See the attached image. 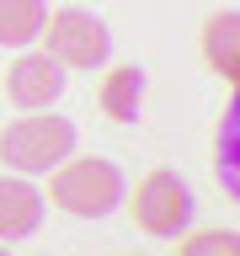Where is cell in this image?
<instances>
[{
	"label": "cell",
	"mask_w": 240,
	"mask_h": 256,
	"mask_svg": "<svg viewBox=\"0 0 240 256\" xmlns=\"http://www.w3.org/2000/svg\"><path fill=\"white\" fill-rule=\"evenodd\" d=\"M48 203L75 214V219H102L123 203V171L107 155H70L48 171Z\"/></svg>",
	"instance_id": "1"
},
{
	"label": "cell",
	"mask_w": 240,
	"mask_h": 256,
	"mask_svg": "<svg viewBox=\"0 0 240 256\" xmlns=\"http://www.w3.org/2000/svg\"><path fill=\"white\" fill-rule=\"evenodd\" d=\"M75 155V123L59 112H27L0 128V160L6 171H54Z\"/></svg>",
	"instance_id": "2"
},
{
	"label": "cell",
	"mask_w": 240,
	"mask_h": 256,
	"mask_svg": "<svg viewBox=\"0 0 240 256\" xmlns=\"http://www.w3.org/2000/svg\"><path fill=\"white\" fill-rule=\"evenodd\" d=\"M38 38H43V54L59 70H102L112 54V32L102 16L80 11V6H64V11L43 16V27H38Z\"/></svg>",
	"instance_id": "3"
},
{
	"label": "cell",
	"mask_w": 240,
	"mask_h": 256,
	"mask_svg": "<svg viewBox=\"0 0 240 256\" xmlns=\"http://www.w3.org/2000/svg\"><path fill=\"white\" fill-rule=\"evenodd\" d=\"M134 219H139L144 235H155V240H176L182 230L192 224V192L187 182L176 171H144L139 176V187H134Z\"/></svg>",
	"instance_id": "4"
},
{
	"label": "cell",
	"mask_w": 240,
	"mask_h": 256,
	"mask_svg": "<svg viewBox=\"0 0 240 256\" xmlns=\"http://www.w3.org/2000/svg\"><path fill=\"white\" fill-rule=\"evenodd\" d=\"M0 86H6V96L22 112H48L64 96V70L48 54H22V59H11V70H6Z\"/></svg>",
	"instance_id": "5"
},
{
	"label": "cell",
	"mask_w": 240,
	"mask_h": 256,
	"mask_svg": "<svg viewBox=\"0 0 240 256\" xmlns=\"http://www.w3.org/2000/svg\"><path fill=\"white\" fill-rule=\"evenodd\" d=\"M38 224H43V192L27 176H0V246L27 240Z\"/></svg>",
	"instance_id": "6"
},
{
	"label": "cell",
	"mask_w": 240,
	"mask_h": 256,
	"mask_svg": "<svg viewBox=\"0 0 240 256\" xmlns=\"http://www.w3.org/2000/svg\"><path fill=\"white\" fill-rule=\"evenodd\" d=\"M235 38H240L235 11H219V16H208V22H203V59H208V70H214V75H219L224 86H235V80H240Z\"/></svg>",
	"instance_id": "7"
},
{
	"label": "cell",
	"mask_w": 240,
	"mask_h": 256,
	"mask_svg": "<svg viewBox=\"0 0 240 256\" xmlns=\"http://www.w3.org/2000/svg\"><path fill=\"white\" fill-rule=\"evenodd\" d=\"M43 16H48L43 0H0V48L38 43V27H43Z\"/></svg>",
	"instance_id": "8"
},
{
	"label": "cell",
	"mask_w": 240,
	"mask_h": 256,
	"mask_svg": "<svg viewBox=\"0 0 240 256\" xmlns=\"http://www.w3.org/2000/svg\"><path fill=\"white\" fill-rule=\"evenodd\" d=\"M139 86H144V75L134 64L112 70L107 86H102V112H107V118H134V112H139Z\"/></svg>",
	"instance_id": "9"
},
{
	"label": "cell",
	"mask_w": 240,
	"mask_h": 256,
	"mask_svg": "<svg viewBox=\"0 0 240 256\" xmlns=\"http://www.w3.org/2000/svg\"><path fill=\"white\" fill-rule=\"evenodd\" d=\"M176 256H240V240L235 230H182V240H176Z\"/></svg>",
	"instance_id": "10"
},
{
	"label": "cell",
	"mask_w": 240,
	"mask_h": 256,
	"mask_svg": "<svg viewBox=\"0 0 240 256\" xmlns=\"http://www.w3.org/2000/svg\"><path fill=\"white\" fill-rule=\"evenodd\" d=\"M219 176H224V187L235 192V107L224 112V139H219Z\"/></svg>",
	"instance_id": "11"
},
{
	"label": "cell",
	"mask_w": 240,
	"mask_h": 256,
	"mask_svg": "<svg viewBox=\"0 0 240 256\" xmlns=\"http://www.w3.org/2000/svg\"><path fill=\"white\" fill-rule=\"evenodd\" d=\"M0 256H6V246H0Z\"/></svg>",
	"instance_id": "12"
}]
</instances>
